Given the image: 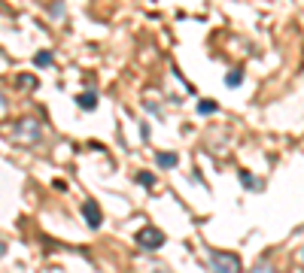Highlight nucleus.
Segmentation results:
<instances>
[{
	"label": "nucleus",
	"mask_w": 304,
	"mask_h": 273,
	"mask_svg": "<svg viewBox=\"0 0 304 273\" xmlns=\"http://www.w3.org/2000/svg\"><path fill=\"white\" fill-rule=\"evenodd\" d=\"M156 161H158V167L170 170V167H176V161H180V158H176L174 152H158V155H156Z\"/></svg>",
	"instance_id": "39448f33"
},
{
	"label": "nucleus",
	"mask_w": 304,
	"mask_h": 273,
	"mask_svg": "<svg viewBox=\"0 0 304 273\" xmlns=\"http://www.w3.org/2000/svg\"><path fill=\"white\" fill-rule=\"evenodd\" d=\"M134 240H137L140 249H158V246L164 243V234H162L158 228H140Z\"/></svg>",
	"instance_id": "f03ea898"
},
{
	"label": "nucleus",
	"mask_w": 304,
	"mask_h": 273,
	"mask_svg": "<svg viewBox=\"0 0 304 273\" xmlns=\"http://www.w3.org/2000/svg\"><path fill=\"white\" fill-rule=\"evenodd\" d=\"M252 273H280V270H277L268 258H258V261H256V267H252Z\"/></svg>",
	"instance_id": "0eeeda50"
},
{
	"label": "nucleus",
	"mask_w": 304,
	"mask_h": 273,
	"mask_svg": "<svg viewBox=\"0 0 304 273\" xmlns=\"http://www.w3.org/2000/svg\"><path fill=\"white\" fill-rule=\"evenodd\" d=\"M76 103H80L82 109H94L98 106V91H82L80 97H76Z\"/></svg>",
	"instance_id": "20e7f679"
},
{
	"label": "nucleus",
	"mask_w": 304,
	"mask_h": 273,
	"mask_svg": "<svg viewBox=\"0 0 304 273\" xmlns=\"http://www.w3.org/2000/svg\"><path fill=\"white\" fill-rule=\"evenodd\" d=\"M240 185H244V188H250V191H252V188H262V182H256V176H252V173H246V170H240Z\"/></svg>",
	"instance_id": "6e6552de"
},
{
	"label": "nucleus",
	"mask_w": 304,
	"mask_h": 273,
	"mask_svg": "<svg viewBox=\"0 0 304 273\" xmlns=\"http://www.w3.org/2000/svg\"><path fill=\"white\" fill-rule=\"evenodd\" d=\"M34 64L36 67H52V52L49 49H40V52L34 55Z\"/></svg>",
	"instance_id": "423d86ee"
},
{
	"label": "nucleus",
	"mask_w": 304,
	"mask_h": 273,
	"mask_svg": "<svg viewBox=\"0 0 304 273\" xmlns=\"http://www.w3.org/2000/svg\"><path fill=\"white\" fill-rule=\"evenodd\" d=\"M137 182H140L143 188H152V185H156V176H152L149 170H140V173H137Z\"/></svg>",
	"instance_id": "1a4fd4ad"
},
{
	"label": "nucleus",
	"mask_w": 304,
	"mask_h": 273,
	"mask_svg": "<svg viewBox=\"0 0 304 273\" xmlns=\"http://www.w3.org/2000/svg\"><path fill=\"white\" fill-rule=\"evenodd\" d=\"M82 219L88 222V228H100L104 216H100V210H98V204H94V201H86V204H82Z\"/></svg>",
	"instance_id": "7ed1b4c3"
},
{
	"label": "nucleus",
	"mask_w": 304,
	"mask_h": 273,
	"mask_svg": "<svg viewBox=\"0 0 304 273\" xmlns=\"http://www.w3.org/2000/svg\"><path fill=\"white\" fill-rule=\"evenodd\" d=\"M240 79H244V70H234V73H228L225 85H228V88H238V85H240Z\"/></svg>",
	"instance_id": "9b49d317"
},
{
	"label": "nucleus",
	"mask_w": 304,
	"mask_h": 273,
	"mask_svg": "<svg viewBox=\"0 0 304 273\" xmlns=\"http://www.w3.org/2000/svg\"><path fill=\"white\" fill-rule=\"evenodd\" d=\"M216 109H219L216 100H201V103H198V112H201V115H213Z\"/></svg>",
	"instance_id": "9d476101"
},
{
	"label": "nucleus",
	"mask_w": 304,
	"mask_h": 273,
	"mask_svg": "<svg viewBox=\"0 0 304 273\" xmlns=\"http://www.w3.org/2000/svg\"><path fill=\"white\" fill-rule=\"evenodd\" d=\"M213 273H240V258L232 252H210Z\"/></svg>",
	"instance_id": "f257e3e1"
},
{
	"label": "nucleus",
	"mask_w": 304,
	"mask_h": 273,
	"mask_svg": "<svg viewBox=\"0 0 304 273\" xmlns=\"http://www.w3.org/2000/svg\"><path fill=\"white\" fill-rule=\"evenodd\" d=\"M18 85H24V88H28V85H34V79H30V76H18Z\"/></svg>",
	"instance_id": "f8f14e48"
},
{
	"label": "nucleus",
	"mask_w": 304,
	"mask_h": 273,
	"mask_svg": "<svg viewBox=\"0 0 304 273\" xmlns=\"http://www.w3.org/2000/svg\"><path fill=\"white\" fill-rule=\"evenodd\" d=\"M301 258H304V249H301Z\"/></svg>",
	"instance_id": "ddd939ff"
}]
</instances>
